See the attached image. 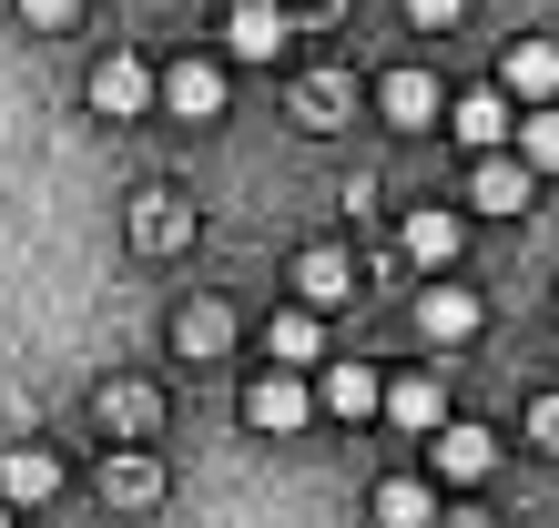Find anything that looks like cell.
<instances>
[{
  "mask_svg": "<svg viewBox=\"0 0 559 528\" xmlns=\"http://www.w3.org/2000/svg\"><path fill=\"white\" fill-rule=\"evenodd\" d=\"M448 132H457L478 163H488V153H519V103H509V92H457V103H448Z\"/></svg>",
  "mask_w": 559,
  "mask_h": 528,
  "instance_id": "cell-1",
  "label": "cell"
},
{
  "mask_svg": "<svg viewBox=\"0 0 559 528\" xmlns=\"http://www.w3.org/2000/svg\"><path fill=\"white\" fill-rule=\"evenodd\" d=\"M499 92H509L519 112H559V41H509Z\"/></svg>",
  "mask_w": 559,
  "mask_h": 528,
  "instance_id": "cell-2",
  "label": "cell"
},
{
  "mask_svg": "<svg viewBox=\"0 0 559 528\" xmlns=\"http://www.w3.org/2000/svg\"><path fill=\"white\" fill-rule=\"evenodd\" d=\"M163 103V82L143 72L133 51H112V61H92V112H112V122H143Z\"/></svg>",
  "mask_w": 559,
  "mask_h": 528,
  "instance_id": "cell-3",
  "label": "cell"
},
{
  "mask_svg": "<svg viewBox=\"0 0 559 528\" xmlns=\"http://www.w3.org/2000/svg\"><path fill=\"white\" fill-rule=\"evenodd\" d=\"M478 315H488V305H478L468 285H427V295H417V336H427V346H468Z\"/></svg>",
  "mask_w": 559,
  "mask_h": 528,
  "instance_id": "cell-4",
  "label": "cell"
},
{
  "mask_svg": "<svg viewBox=\"0 0 559 528\" xmlns=\"http://www.w3.org/2000/svg\"><path fill=\"white\" fill-rule=\"evenodd\" d=\"M61 499V457L51 447H0V508H41Z\"/></svg>",
  "mask_w": 559,
  "mask_h": 528,
  "instance_id": "cell-5",
  "label": "cell"
},
{
  "mask_svg": "<svg viewBox=\"0 0 559 528\" xmlns=\"http://www.w3.org/2000/svg\"><path fill=\"white\" fill-rule=\"evenodd\" d=\"M530 193H539V173H530L519 153H488L478 173H468V204H478V214H530Z\"/></svg>",
  "mask_w": 559,
  "mask_h": 528,
  "instance_id": "cell-6",
  "label": "cell"
},
{
  "mask_svg": "<svg viewBox=\"0 0 559 528\" xmlns=\"http://www.w3.org/2000/svg\"><path fill=\"white\" fill-rule=\"evenodd\" d=\"M488 468H499V437L468 427V417H448V427H438V478H448V488H478Z\"/></svg>",
  "mask_w": 559,
  "mask_h": 528,
  "instance_id": "cell-7",
  "label": "cell"
},
{
  "mask_svg": "<svg viewBox=\"0 0 559 528\" xmlns=\"http://www.w3.org/2000/svg\"><path fill=\"white\" fill-rule=\"evenodd\" d=\"M295 295H306V315L346 305V295H356V264H346L336 244H306V254H295Z\"/></svg>",
  "mask_w": 559,
  "mask_h": 528,
  "instance_id": "cell-8",
  "label": "cell"
},
{
  "mask_svg": "<svg viewBox=\"0 0 559 528\" xmlns=\"http://www.w3.org/2000/svg\"><path fill=\"white\" fill-rule=\"evenodd\" d=\"M224 41H235V61H275L295 41V21L275 11V0H235V21H224Z\"/></svg>",
  "mask_w": 559,
  "mask_h": 528,
  "instance_id": "cell-9",
  "label": "cell"
},
{
  "mask_svg": "<svg viewBox=\"0 0 559 528\" xmlns=\"http://www.w3.org/2000/svg\"><path fill=\"white\" fill-rule=\"evenodd\" d=\"M306 417H316V396L295 376H254L245 386V427H265V437H285V427H306Z\"/></svg>",
  "mask_w": 559,
  "mask_h": 528,
  "instance_id": "cell-10",
  "label": "cell"
},
{
  "mask_svg": "<svg viewBox=\"0 0 559 528\" xmlns=\"http://www.w3.org/2000/svg\"><path fill=\"white\" fill-rule=\"evenodd\" d=\"M377 112L397 122V132H427V122H438L448 103H438V82H427L417 61H407V72H386V82H377Z\"/></svg>",
  "mask_w": 559,
  "mask_h": 528,
  "instance_id": "cell-11",
  "label": "cell"
},
{
  "mask_svg": "<svg viewBox=\"0 0 559 528\" xmlns=\"http://www.w3.org/2000/svg\"><path fill=\"white\" fill-rule=\"evenodd\" d=\"M163 112L214 122V112H224V72H214V61H174V72H163Z\"/></svg>",
  "mask_w": 559,
  "mask_h": 528,
  "instance_id": "cell-12",
  "label": "cell"
},
{
  "mask_svg": "<svg viewBox=\"0 0 559 528\" xmlns=\"http://www.w3.org/2000/svg\"><path fill=\"white\" fill-rule=\"evenodd\" d=\"M316 407H325V417H377L386 386H377V367H325V376H316Z\"/></svg>",
  "mask_w": 559,
  "mask_h": 528,
  "instance_id": "cell-13",
  "label": "cell"
},
{
  "mask_svg": "<svg viewBox=\"0 0 559 528\" xmlns=\"http://www.w3.org/2000/svg\"><path fill=\"white\" fill-rule=\"evenodd\" d=\"M457 235H468V224H457L448 204H417L407 214V254L427 264V275H448V264H457Z\"/></svg>",
  "mask_w": 559,
  "mask_h": 528,
  "instance_id": "cell-14",
  "label": "cell"
},
{
  "mask_svg": "<svg viewBox=\"0 0 559 528\" xmlns=\"http://www.w3.org/2000/svg\"><path fill=\"white\" fill-rule=\"evenodd\" d=\"M386 417H397V427H417V437H438V427H448L438 376H397V386H386Z\"/></svg>",
  "mask_w": 559,
  "mask_h": 528,
  "instance_id": "cell-15",
  "label": "cell"
},
{
  "mask_svg": "<svg viewBox=\"0 0 559 528\" xmlns=\"http://www.w3.org/2000/svg\"><path fill=\"white\" fill-rule=\"evenodd\" d=\"M103 427H112V437H153V427H163V396L153 386H103Z\"/></svg>",
  "mask_w": 559,
  "mask_h": 528,
  "instance_id": "cell-16",
  "label": "cell"
},
{
  "mask_svg": "<svg viewBox=\"0 0 559 528\" xmlns=\"http://www.w3.org/2000/svg\"><path fill=\"white\" fill-rule=\"evenodd\" d=\"M377 518L386 528H438V488H427V478H386L377 488Z\"/></svg>",
  "mask_w": 559,
  "mask_h": 528,
  "instance_id": "cell-17",
  "label": "cell"
},
{
  "mask_svg": "<svg viewBox=\"0 0 559 528\" xmlns=\"http://www.w3.org/2000/svg\"><path fill=\"white\" fill-rule=\"evenodd\" d=\"M265 346H275V356H285V367H316V356H325V325H316V315H306V305H285V315H275V325H265Z\"/></svg>",
  "mask_w": 559,
  "mask_h": 528,
  "instance_id": "cell-18",
  "label": "cell"
},
{
  "mask_svg": "<svg viewBox=\"0 0 559 528\" xmlns=\"http://www.w3.org/2000/svg\"><path fill=\"white\" fill-rule=\"evenodd\" d=\"M174 346L183 356H224V346H235V315H224V305H183L174 315Z\"/></svg>",
  "mask_w": 559,
  "mask_h": 528,
  "instance_id": "cell-19",
  "label": "cell"
},
{
  "mask_svg": "<svg viewBox=\"0 0 559 528\" xmlns=\"http://www.w3.org/2000/svg\"><path fill=\"white\" fill-rule=\"evenodd\" d=\"M519 163H530V173H559V112H519Z\"/></svg>",
  "mask_w": 559,
  "mask_h": 528,
  "instance_id": "cell-20",
  "label": "cell"
},
{
  "mask_svg": "<svg viewBox=\"0 0 559 528\" xmlns=\"http://www.w3.org/2000/svg\"><path fill=\"white\" fill-rule=\"evenodd\" d=\"M183 235V214H174V193H153V214H143V244H174Z\"/></svg>",
  "mask_w": 559,
  "mask_h": 528,
  "instance_id": "cell-21",
  "label": "cell"
},
{
  "mask_svg": "<svg viewBox=\"0 0 559 528\" xmlns=\"http://www.w3.org/2000/svg\"><path fill=\"white\" fill-rule=\"evenodd\" d=\"M530 447H549V457H559V396H539V407H530Z\"/></svg>",
  "mask_w": 559,
  "mask_h": 528,
  "instance_id": "cell-22",
  "label": "cell"
},
{
  "mask_svg": "<svg viewBox=\"0 0 559 528\" xmlns=\"http://www.w3.org/2000/svg\"><path fill=\"white\" fill-rule=\"evenodd\" d=\"M72 11H82V0H21V21H31V31H61Z\"/></svg>",
  "mask_w": 559,
  "mask_h": 528,
  "instance_id": "cell-23",
  "label": "cell"
},
{
  "mask_svg": "<svg viewBox=\"0 0 559 528\" xmlns=\"http://www.w3.org/2000/svg\"><path fill=\"white\" fill-rule=\"evenodd\" d=\"M457 11H468V0H407V21H417V31H448Z\"/></svg>",
  "mask_w": 559,
  "mask_h": 528,
  "instance_id": "cell-24",
  "label": "cell"
},
{
  "mask_svg": "<svg viewBox=\"0 0 559 528\" xmlns=\"http://www.w3.org/2000/svg\"><path fill=\"white\" fill-rule=\"evenodd\" d=\"M438 528H488V518H478V508H457V518H438Z\"/></svg>",
  "mask_w": 559,
  "mask_h": 528,
  "instance_id": "cell-25",
  "label": "cell"
},
{
  "mask_svg": "<svg viewBox=\"0 0 559 528\" xmlns=\"http://www.w3.org/2000/svg\"><path fill=\"white\" fill-rule=\"evenodd\" d=\"M0 528H11V508H0Z\"/></svg>",
  "mask_w": 559,
  "mask_h": 528,
  "instance_id": "cell-26",
  "label": "cell"
}]
</instances>
